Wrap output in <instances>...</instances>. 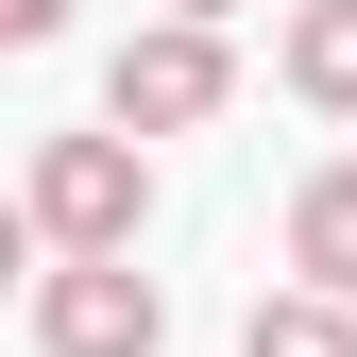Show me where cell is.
Listing matches in <instances>:
<instances>
[{
	"mask_svg": "<svg viewBox=\"0 0 357 357\" xmlns=\"http://www.w3.org/2000/svg\"><path fill=\"white\" fill-rule=\"evenodd\" d=\"M34 340L52 357H153L170 340V289L137 255H52V273H34Z\"/></svg>",
	"mask_w": 357,
	"mask_h": 357,
	"instance_id": "cell-3",
	"label": "cell"
},
{
	"mask_svg": "<svg viewBox=\"0 0 357 357\" xmlns=\"http://www.w3.org/2000/svg\"><path fill=\"white\" fill-rule=\"evenodd\" d=\"M221 85H238V68H221V17H153L137 52L102 68V119H119V137H204Z\"/></svg>",
	"mask_w": 357,
	"mask_h": 357,
	"instance_id": "cell-2",
	"label": "cell"
},
{
	"mask_svg": "<svg viewBox=\"0 0 357 357\" xmlns=\"http://www.w3.org/2000/svg\"><path fill=\"white\" fill-rule=\"evenodd\" d=\"M238 357H357V306H340V289H255Z\"/></svg>",
	"mask_w": 357,
	"mask_h": 357,
	"instance_id": "cell-5",
	"label": "cell"
},
{
	"mask_svg": "<svg viewBox=\"0 0 357 357\" xmlns=\"http://www.w3.org/2000/svg\"><path fill=\"white\" fill-rule=\"evenodd\" d=\"M289 273L357 306V170H306V188H289Z\"/></svg>",
	"mask_w": 357,
	"mask_h": 357,
	"instance_id": "cell-4",
	"label": "cell"
},
{
	"mask_svg": "<svg viewBox=\"0 0 357 357\" xmlns=\"http://www.w3.org/2000/svg\"><path fill=\"white\" fill-rule=\"evenodd\" d=\"M170 17H238V0H170Z\"/></svg>",
	"mask_w": 357,
	"mask_h": 357,
	"instance_id": "cell-8",
	"label": "cell"
},
{
	"mask_svg": "<svg viewBox=\"0 0 357 357\" xmlns=\"http://www.w3.org/2000/svg\"><path fill=\"white\" fill-rule=\"evenodd\" d=\"M289 85L357 119V0H306V17H289Z\"/></svg>",
	"mask_w": 357,
	"mask_h": 357,
	"instance_id": "cell-6",
	"label": "cell"
},
{
	"mask_svg": "<svg viewBox=\"0 0 357 357\" xmlns=\"http://www.w3.org/2000/svg\"><path fill=\"white\" fill-rule=\"evenodd\" d=\"M153 137H52V153H34V238H52V255H137V204H153V170H137Z\"/></svg>",
	"mask_w": 357,
	"mask_h": 357,
	"instance_id": "cell-1",
	"label": "cell"
},
{
	"mask_svg": "<svg viewBox=\"0 0 357 357\" xmlns=\"http://www.w3.org/2000/svg\"><path fill=\"white\" fill-rule=\"evenodd\" d=\"M0 34H17V52H34V34H68V0H0Z\"/></svg>",
	"mask_w": 357,
	"mask_h": 357,
	"instance_id": "cell-7",
	"label": "cell"
}]
</instances>
